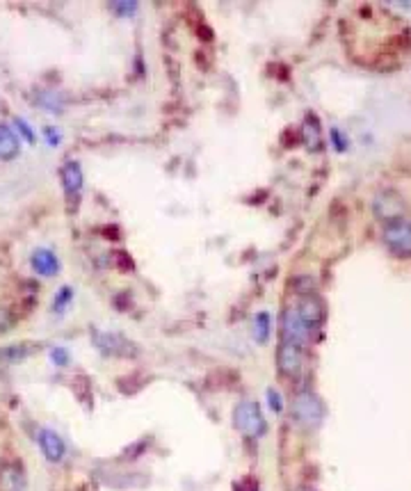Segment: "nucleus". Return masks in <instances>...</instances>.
<instances>
[{
  "mask_svg": "<svg viewBox=\"0 0 411 491\" xmlns=\"http://www.w3.org/2000/svg\"><path fill=\"white\" fill-rule=\"evenodd\" d=\"M233 425H236L242 434L251 436V439H260L267 429V423H265L263 412H260V405L253 400L238 402L236 409H233Z\"/></svg>",
  "mask_w": 411,
  "mask_h": 491,
  "instance_id": "f257e3e1",
  "label": "nucleus"
},
{
  "mask_svg": "<svg viewBox=\"0 0 411 491\" xmlns=\"http://www.w3.org/2000/svg\"><path fill=\"white\" fill-rule=\"evenodd\" d=\"M295 309H297L301 320H304V323L311 327V329H313V327H318L322 320H325V304H322V299L315 297V295H304L297 302Z\"/></svg>",
  "mask_w": 411,
  "mask_h": 491,
  "instance_id": "1a4fd4ad",
  "label": "nucleus"
},
{
  "mask_svg": "<svg viewBox=\"0 0 411 491\" xmlns=\"http://www.w3.org/2000/svg\"><path fill=\"white\" fill-rule=\"evenodd\" d=\"M44 135H46V140H48V144L51 147H58L60 144V135L53 131V128H44Z\"/></svg>",
  "mask_w": 411,
  "mask_h": 491,
  "instance_id": "412c9836",
  "label": "nucleus"
},
{
  "mask_svg": "<svg viewBox=\"0 0 411 491\" xmlns=\"http://www.w3.org/2000/svg\"><path fill=\"white\" fill-rule=\"evenodd\" d=\"M62 188H64V194L68 203L80 201V192H82V167L78 160H66L64 167H62Z\"/></svg>",
  "mask_w": 411,
  "mask_h": 491,
  "instance_id": "423d86ee",
  "label": "nucleus"
},
{
  "mask_svg": "<svg viewBox=\"0 0 411 491\" xmlns=\"http://www.w3.org/2000/svg\"><path fill=\"white\" fill-rule=\"evenodd\" d=\"M112 10H114L121 18H128V16H133L135 12H137V3H114Z\"/></svg>",
  "mask_w": 411,
  "mask_h": 491,
  "instance_id": "6ab92c4d",
  "label": "nucleus"
},
{
  "mask_svg": "<svg viewBox=\"0 0 411 491\" xmlns=\"http://www.w3.org/2000/svg\"><path fill=\"white\" fill-rule=\"evenodd\" d=\"M27 354H30V350H27V347H23V350H21L18 345L7 347V350H0V357H5V359H10V361H18V359L27 357Z\"/></svg>",
  "mask_w": 411,
  "mask_h": 491,
  "instance_id": "a211bd4d",
  "label": "nucleus"
},
{
  "mask_svg": "<svg viewBox=\"0 0 411 491\" xmlns=\"http://www.w3.org/2000/svg\"><path fill=\"white\" fill-rule=\"evenodd\" d=\"M270 331H272V320H270V313L267 311H260L253 316V340L256 343H267L270 340Z\"/></svg>",
  "mask_w": 411,
  "mask_h": 491,
  "instance_id": "f8f14e48",
  "label": "nucleus"
},
{
  "mask_svg": "<svg viewBox=\"0 0 411 491\" xmlns=\"http://www.w3.org/2000/svg\"><path fill=\"white\" fill-rule=\"evenodd\" d=\"M39 441V448H41V455L46 457L51 464H58L64 459V453H66V446L64 441H62V436L55 432V429H48L44 427L37 436Z\"/></svg>",
  "mask_w": 411,
  "mask_h": 491,
  "instance_id": "6e6552de",
  "label": "nucleus"
},
{
  "mask_svg": "<svg viewBox=\"0 0 411 491\" xmlns=\"http://www.w3.org/2000/svg\"><path fill=\"white\" fill-rule=\"evenodd\" d=\"M267 405H270L274 414L284 412V398H281V393L277 388H267Z\"/></svg>",
  "mask_w": 411,
  "mask_h": 491,
  "instance_id": "f3484780",
  "label": "nucleus"
},
{
  "mask_svg": "<svg viewBox=\"0 0 411 491\" xmlns=\"http://www.w3.org/2000/svg\"><path fill=\"white\" fill-rule=\"evenodd\" d=\"M51 361L55 366H68V361H71V354H68L66 347H53L51 350Z\"/></svg>",
  "mask_w": 411,
  "mask_h": 491,
  "instance_id": "dca6fc26",
  "label": "nucleus"
},
{
  "mask_svg": "<svg viewBox=\"0 0 411 491\" xmlns=\"http://www.w3.org/2000/svg\"><path fill=\"white\" fill-rule=\"evenodd\" d=\"M332 140H334V144L338 151H345V144H347V140L342 138V133L338 131V128H332Z\"/></svg>",
  "mask_w": 411,
  "mask_h": 491,
  "instance_id": "aec40b11",
  "label": "nucleus"
},
{
  "mask_svg": "<svg viewBox=\"0 0 411 491\" xmlns=\"http://www.w3.org/2000/svg\"><path fill=\"white\" fill-rule=\"evenodd\" d=\"M30 265L41 277H55L60 272V258L55 256L53 249H37L30 256Z\"/></svg>",
  "mask_w": 411,
  "mask_h": 491,
  "instance_id": "9d476101",
  "label": "nucleus"
},
{
  "mask_svg": "<svg viewBox=\"0 0 411 491\" xmlns=\"http://www.w3.org/2000/svg\"><path fill=\"white\" fill-rule=\"evenodd\" d=\"M18 138L10 124H0V160H12L18 153Z\"/></svg>",
  "mask_w": 411,
  "mask_h": 491,
  "instance_id": "9b49d317",
  "label": "nucleus"
},
{
  "mask_svg": "<svg viewBox=\"0 0 411 491\" xmlns=\"http://www.w3.org/2000/svg\"><path fill=\"white\" fill-rule=\"evenodd\" d=\"M297 491H311V489H297Z\"/></svg>",
  "mask_w": 411,
  "mask_h": 491,
  "instance_id": "4be33fe9",
  "label": "nucleus"
},
{
  "mask_svg": "<svg viewBox=\"0 0 411 491\" xmlns=\"http://www.w3.org/2000/svg\"><path fill=\"white\" fill-rule=\"evenodd\" d=\"M281 333H284L286 343L304 347L308 336H311V327H308L304 320H301L297 309H286L284 318H281Z\"/></svg>",
  "mask_w": 411,
  "mask_h": 491,
  "instance_id": "20e7f679",
  "label": "nucleus"
},
{
  "mask_svg": "<svg viewBox=\"0 0 411 491\" xmlns=\"http://www.w3.org/2000/svg\"><path fill=\"white\" fill-rule=\"evenodd\" d=\"M384 242L393 251L395 256L407 258L411 256V222L409 220H395L388 222L384 229Z\"/></svg>",
  "mask_w": 411,
  "mask_h": 491,
  "instance_id": "7ed1b4c3",
  "label": "nucleus"
},
{
  "mask_svg": "<svg viewBox=\"0 0 411 491\" xmlns=\"http://www.w3.org/2000/svg\"><path fill=\"white\" fill-rule=\"evenodd\" d=\"M71 299H73V288L71 286H62V288L58 290V295H55V299H53V311L62 313L68 304H71Z\"/></svg>",
  "mask_w": 411,
  "mask_h": 491,
  "instance_id": "4468645a",
  "label": "nucleus"
},
{
  "mask_svg": "<svg viewBox=\"0 0 411 491\" xmlns=\"http://www.w3.org/2000/svg\"><path fill=\"white\" fill-rule=\"evenodd\" d=\"M373 210H375V215L379 217V220L395 222V220H402L404 201H402L400 194L393 192V190H384V192H379V194L375 197Z\"/></svg>",
  "mask_w": 411,
  "mask_h": 491,
  "instance_id": "39448f33",
  "label": "nucleus"
},
{
  "mask_svg": "<svg viewBox=\"0 0 411 491\" xmlns=\"http://www.w3.org/2000/svg\"><path fill=\"white\" fill-rule=\"evenodd\" d=\"M301 364H304V352H301L299 345H292V343H286L279 347L277 352V368L281 375H286V377H295L299 370H301Z\"/></svg>",
  "mask_w": 411,
  "mask_h": 491,
  "instance_id": "0eeeda50",
  "label": "nucleus"
},
{
  "mask_svg": "<svg viewBox=\"0 0 411 491\" xmlns=\"http://www.w3.org/2000/svg\"><path fill=\"white\" fill-rule=\"evenodd\" d=\"M301 138H304V144L311 149L320 147V133H318V119H313V114H308L304 126H301Z\"/></svg>",
  "mask_w": 411,
  "mask_h": 491,
  "instance_id": "ddd939ff",
  "label": "nucleus"
},
{
  "mask_svg": "<svg viewBox=\"0 0 411 491\" xmlns=\"http://www.w3.org/2000/svg\"><path fill=\"white\" fill-rule=\"evenodd\" d=\"M292 418L295 423H299L301 427H318L322 418H325V405L315 393H297L292 400Z\"/></svg>",
  "mask_w": 411,
  "mask_h": 491,
  "instance_id": "f03ea898",
  "label": "nucleus"
},
{
  "mask_svg": "<svg viewBox=\"0 0 411 491\" xmlns=\"http://www.w3.org/2000/svg\"><path fill=\"white\" fill-rule=\"evenodd\" d=\"M14 126L18 128V133L23 135L25 138V142L27 144H34V142H37V135H34V131L30 128V124H27L25 119H21V117H14Z\"/></svg>",
  "mask_w": 411,
  "mask_h": 491,
  "instance_id": "2eb2a0df",
  "label": "nucleus"
}]
</instances>
